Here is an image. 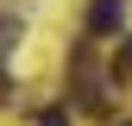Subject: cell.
<instances>
[{
  "mask_svg": "<svg viewBox=\"0 0 132 126\" xmlns=\"http://www.w3.org/2000/svg\"><path fill=\"white\" fill-rule=\"evenodd\" d=\"M88 38H113V32L126 25V0H88Z\"/></svg>",
  "mask_w": 132,
  "mask_h": 126,
  "instance_id": "cell-1",
  "label": "cell"
},
{
  "mask_svg": "<svg viewBox=\"0 0 132 126\" xmlns=\"http://www.w3.org/2000/svg\"><path fill=\"white\" fill-rule=\"evenodd\" d=\"M38 126H69V107H44V114H38Z\"/></svg>",
  "mask_w": 132,
  "mask_h": 126,
  "instance_id": "cell-3",
  "label": "cell"
},
{
  "mask_svg": "<svg viewBox=\"0 0 132 126\" xmlns=\"http://www.w3.org/2000/svg\"><path fill=\"white\" fill-rule=\"evenodd\" d=\"M113 69H120V76H132V32L120 38V57H113Z\"/></svg>",
  "mask_w": 132,
  "mask_h": 126,
  "instance_id": "cell-2",
  "label": "cell"
},
{
  "mask_svg": "<svg viewBox=\"0 0 132 126\" xmlns=\"http://www.w3.org/2000/svg\"><path fill=\"white\" fill-rule=\"evenodd\" d=\"M120 126H132V120H120Z\"/></svg>",
  "mask_w": 132,
  "mask_h": 126,
  "instance_id": "cell-4",
  "label": "cell"
}]
</instances>
